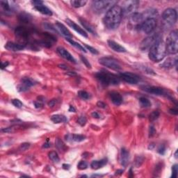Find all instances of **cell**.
<instances>
[{"mask_svg": "<svg viewBox=\"0 0 178 178\" xmlns=\"http://www.w3.org/2000/svg\"><path fill=\"white\" fill-rule=\"evenodd\" d=\"M123 17V8L119 5H114L106 12L104 20V26L110 30L116 29L119 27Z\"/></svg>", "mask_w": 178, "mask_h": 178, "instance_id": "1", "label": "cell"}, {"mask_svg": "<svg viewBox=\"0 0 178 178\" xmlns=\"http://www.w3.org/2000/svg\"><path fill=\"white\" fill-rule=\"evenodd\" d=\"M166 44L162 40L157 42L149 50V59L153 62H159L162 61L166 54Z\"/></svg>", "mask_w": 178, "mask_h": 178, "instance_id": "2", "label": "cell"}, {"mask_svg": "<svg viewBox=\"0 0 178 178\" xmlns=\"http://www.w3.org/2000/svg\"><path fill=\"white\" fill-rule=\"evenodd\" d=\"M95 77L102 84L105 86H116L120 84V78L107 71H100L95 74Z\"/></svg>", "mask_w": 178, "mask_h": 178, "instance_id": "3", "label": "cell"}, {"mask_svg": "<svg viewBox=\"0 0 178 178\" xmlns=\"http://www.w3.org/2000/svg\"><path fill=\"white\" fill-rule=\"evenodd\" d=\"M166 52L170 54H176L178 52V34L177 30H173L169 33L166 42Z\"/></svg>", "mask_w": 178, "mask_h": 178, "instance_id": "4", "label": "cell"}, {"mask_svg": "<svg viewBox=\"0 0 178 178\" xmlns=\"http://www.w3.org/2000/svg\"><path fill=\"white\" fill-rule=\"evenodd\" d=\"M31 33V30L23 26L16 27V29H15V34H16L17 38L18 39L20 43L25 45H26V44L28 43L29 38Z\"/></svg>", "mask_w": 178, "mask_h": 178, "instance_id": "5", "label": "cell"}, {"mask_svg": "<svg viewBox=\"0 0 178 178\" xmlns=\"http://www.w3.org/2000/svg\"><path fill=\"white\" fill-rule=\"evenodd\" d=\"M162 20L168 26H173L177 21V12L173 8H167L162 13Z\"/></svg>", "mask_w": 178, "mask_h": 178, "instance_id": "6", "label": "cell"}, {"mask_svg": "<svg viewBox=\"0 0 178 178\" xmlns=\"http://www.w3.org/2000/svg\"><path fill=\"white\" fill-rule=\"evenodd\" d=\"M143 33L146 34H150L155 30L157 27V20L155 18H147L137 26Z\"/></svg>", "mask_w": 178, "mask_h": 178, "instance_id": "7", "label": "cell"}, {"mask_svg": "<svg viewBox=\"0 0 178 178\" xmlns=\"http://www.w3.org/2000/svg\"><path fill=\"white\" fill-rule=\"evenodd\" d=\"M117 3L116 1H93L92 2V7L94 11L98 13H102L108 8L112 7L113 6L116 5Z\"/></svg>", "mask_w": 178, "mask_h": 178, "instance_id": "8", "label": "cell"}, {"mask_svg": "<svg viewBox=\"0 0 178 178\" xmlns=\"http://www.w3.org/2000/svg\"><path fill=\"white\" fill-rule=\"evenodd\" d=\"M99 63L101 65L114 70H120L122 69L119 62L116 59L111 58V57H102V58L99 59Z\"/></svg>", "mask_w": 178, "mask_h": 178, "instance_id": "9", "label": "cell"}, {"mask_svg": "<svg viewBox=\"0 0 178 178\" xmlns=\"http://www.w3.org/2000/svg\"><path fill=\"white\" fill-rule=\"evenodd\" d=\"M161 37L159 36V34H153L150 36L147 37L146 38H145L142 41V43H140V48L141 50H150V47L152 45H155L157 42L161 40Z\"/></svg>", "mask_w": 178, "mask_h": 178, "instance_id": "10", "label": "cell"}, {"mask_svg": "<svg viewBox=\"0 0 178 178\" xmlns=\"http://www.w3.org/2000/svg\"><path fill=\"white\" fill-rule=\"evenodd\" d=\"M138 5H139V1H136V0L125 1L124 4V9H123V12L124 11L127 15L131 16L132 14L136 12Z\"/></svg>", "mask_w": 178, "mask_h": 178, "instance_id": "11", "label": "cell"}, {"mask_svg": "<svg viewBox=\"0 0 178 178\" xmlns=\"http://www.w3.org/2000/svg\"><path fill=\"white\" fill-rule=\"evenodd\" d=\"M33 85H35V81L33 79L29 77H24L18 86V91L19 92H26Z\"/></svg>", "mask_w": 178, "mask_h": 178, "instance_id": "12", "label": "cell"}, {"mask_svg": "<svg viewBox=\"0 0 178 178\" xmlns=\"http://www.w3.org/2000/svg\"><path fill=\"white\" fill-rule=\"evenodd\" d=\"M120 78H121L125 82L130 84H136L139 81V77L136 74L132 72H122L120 74Z\"/></svg>", "mask_w": 178, "mask_h": 178, "instance_id": "13", "label": "cell"}, {"mask_svg": "<svg viewBox=\"0 0 178 178\" xmlns=\"http://www.w3.org/2000/svg\"><path fill=\"white\" fill-rule=\"evenodd\" d=\"M31 3L34 6V8L38 12L45 16H52V11L49 8H47L45 5L43 4V1H32Z\"/></svg>", "mask_w": 178, "mask_h": 178, "instance_id": "14", "label": "cell"}, {"mask_svg": "<svg viewBox=\"0 0 178 178\" xmlns=\"http://www.w3.org/2000/svg\"><path fill=\"white\" fill-rule=\"evenodd\" d=\"M141 89L143 91L148 93L155 95H164L166 94V92L162 88L158 87V86H142Z\"/></svg>", "mask_w": 178, "mask_h": 178, "instance_id": "15", "label": "cell"}, {"mask_svg": "<svg viewBox=\"0 0 178 178\" xmlns=\"http://www.w3.org/2000/svg\"><path fill=\"white\" fill-rule=\"evenodd\" d=\"M57 51L59 55L63 59H66V60H68V61L73 63H77L76 59H74L72 56V54H71L68 51L66 50L65 48H63V47H59L57 49Z\"/></svg>", "mask_w": 178, "mask_h": 178, "instance_id": "16", "label": "cell"}, {"mask_svg": "<svg viewBox=\"0 0 178 178\" xmlns=\"http://www.w3.org/2000/svg\"><path fill=\"white\" fill-rule=\"evenodd\" d=\"M65 22L66 23L68 24V25L70 26L71 28L72 29L74 30L76 32H77L79 34H80L81 35H82V36L85 37V38H88V34L87 33L84 31L83 29H81L80 27L78 26V25L76 24L74 22L72 21V20H70V19H66L65 20Z\"/></svg>", "mask_w": 178, "mask_h": 178, "instance_id": "17", "label": "cell"}, {"mask_svg": "<svg viewBox=\"0 0 178 178\" xmlns=\"http://www.w3.org/2000/svg\"><path fill=\"white\" fill-rule=\"evenodd\" d=\"M26 45H23L21 43H16L13 42H8L5 45V48L6 50L12 51V52H17V51H21L25 48Z\"/></svg>", "mask_w": 178, "mask_h": 178, "instance_id": "18", "label": "cell"}, {"mask_svg": "<svg viewBox=\"0 0 178 178\" xmlns=\"http://www.w3.org/2000/svg\"><path fill=\"white\" fill-rule=\"evenodd\" d=\"M130 162V152L127 149L122 148L120 152V163L124 167H127Z\"/></svg>", "mask_w": 178, "mask_h": 178, "instance_id": "19", "label": "cell"}, {"mask_svg": "<svg viewBox=\"0 0 178 178\" xmlns=\"http://www.w3.org/2000/svg\"><path fill=\"white\" fill-rule=\"evenodd\" d=\"M144 20H144L143 16L142 13L136 12V13L132 14L131 16H130V23L134 24V25H137V26H138V25H140V24L143 23Z\"/></svg>", "mask_w": 178, "mask_h": 178, "instance_id": "20", "label": "cell"}, {"mask_svg": "<svg viewBox=\"0 0 178 178\" xmlns=\"http://www.w3.org/2000/svg\"><path fill=\"white\" fill-rule=\"evenodd\" d=\"M107 43L108 47H109L111 49H112L113 51H115V52H119V53H124V52H127L126 49H125L124 47L121 46L120 44L113 41V40H108L107 41Z\"/></svg>", "mask_w": 178, "mask_h": 178, "instance_id": "21", "label": "cell"}, {"mask_svg": "<svg viewBox=\"0 0 178 178\" xmlns=\"http://www.w3.org/2000/svg\"><path fill=\"white\" fill-rule=\"evenodd\" d=\"M109 97L111 102H112L115 105L119 106V105L123 103V97H122V95L119 93L112 91V92L109 93Z\"/></svg>", "mask_w": 178, "mask_h": 178, "instance_id": "22", "label": "cell"}, {"mask_svg": "<svg viewBox=\"0 0 178 178\" xmlns=\"http://www.w3.org/2000/svg\"><path fill=\"white\" fill-rule=\"evenodd\" d=\"M56 26H57L59 31H60V33H61L63 35H64L65 38H72V33H71V32L69 31L67 28H66V27L63 25V24L59 23V22H57V23H56Z\"/></svg>", "mask_w": 178, "mask_h": 178, "instance_id": "23", "label": "cell"}, {"mask_svg": "<svg viewBox=\"0 0 178 178\" xmlns=\"http://www.w3.org/2000/svg\"><path fill=\"white\" fill-rule=\"evenodd\" d=\"M175 66L177 68V58H168L166 61H164L162 64H161V67L164 68H171L173 66Z\"/></svg>", "mask_w": 178, "mask_h": 178, "instance_id": "24", "label": "cell"}, {"mask_svg": "<svg viewBox=\"0 0 178 178\" xmlns=\"http://www.w3.org/2000/svg\"><path fill=\"white\" fill-rule=\"evenodd\" d=\"M106 164H107V159L93 161L92 163L91 164V167L93 169H95V170H98V169L101 168L104 166Z\"/></svg>", "mask_w": 178, "mask_h": 178, "instance_id": "25", "label": "cell"}, {"mask_svg": "<svg viewBox=\"0 0 178 178\" xmlns=\"http://www.w3.org/2000/svg\"><path fill=\"white\" fill-rule=\"evenodd\" d=\"M79 21H80L81 25H82V26L84 27L88 31H89L90 33H92V34L93 35L96 34V31H95V28L89 23V22L86 21L85 19H83V18H79Z\"/></svg>", "mask_w": 178, "mask_h": 178, "instance_id": "26", "label": "cell"}, {"mask_svg": "<svg viewBox=\"0 0 178 178\" xmlns=\"http://www.w3.org/2000/svg\"><path fill=\"white\" fill-rule=\"evenodd\" d=\"M65 138L66 140H68L71 139L75 142H81L85 140L86 136L81 134H69L68 136H65Z\"/></svg>", "mask_w": 178, "mask_h": 178, "instance_id": "27", "label": "cell"}, {"mask_svg": "<svg viewBox=\"0 0 178 178\" xmlns=\"http://www.w3.org/2000/svg\"><path fill=\"white\" fill-rule=\"evenodd\" d=\"M51 120H52V121L54 122V123H56V124H59V123H66L68 120L65 116L60 114L53 115V116L51 117Z\"/></svg>", "mask_w": 178, "mask_h": 178, "instance_id": "28", "label": "cell"}, {"mask_svg": "<svg viewBox=\"0 0 178 178\" xmlns=\"http://www.w3.org/2000/svg\"><path fill=\"white\" fill-rule=\"evenodd\" d=\"M31 16H30L29 14L28 13H25V12H23V13H21L18 16V20L20 23H29L31 21Z\"/></svg>", "mask_w": 178, "mask_h": 178, "instance_id": "29", "label": "cell"}, {"mask_svg": "<svg viewBox=\"0 0 178 178\" xmlns=\"http://www.w3.org/2000/svg\"><path fill=\"white\" fill-rule=\"evenodd\" d=\"M0 4H1V8L4 9V11L6 13H12L13 11H14V7L13 6H11L10 5V3L7 1H0Z\"/></svg>", "mask_w": 178, "mask_h": 178, "instance_id": "30", "label": "cell"}, {"mask_svg": "<svg viewBox=\"0 0 178 178\" xmlns=\"http://www.w3.org/2000/svg\"><path fill=\"white\" fill-rule=\"evenodd\" d=\"M55 145L57 148L58 149L60 152H64L67 150V147L65 146V143H64L60 138H57V139H56Z\"/></svg>", "mask_w": 178, "mask_h": 178, "instance_id": "31", "label": "cell"}, {"mask_svg": "<svg viewBox=\"0 0 178 178\" xmlns=\"http://www.w3.org/2000/svg\"><path fill=\"white\" fill-rule=\"evenodd\" d=\"M87 3L86 0H72L70 1V4L74 8H80L84 6Z\"/></svg>", "mask_w": 178, "mask_h": 178, "instance_id": "32", "label": "cell"}, {"mask_svg": "<svg viewBox=\"0 0 178 178\" xmlns=\"http://www.w3.org/2000/svg\"><path fill=\"white\" fill-rule=\"evenodd\" d=\"M65 39L68 42H69V43H70L71 45H72V46H74V47H75V48L78 49L79 50L82 51V52H86L85 48H84V47L81 46V45L79 43H77V42L74 41L73 40H72V39H70V38H65Z\"/></svg>", "mask_w": 178, "mask_h": 178, "instance_id": "33", "label": "cell"}, {"mask_svg": "<svg viewBox=\"0 0 178 178\" xmlns=\"http://www.w3.org/2000/svg\"><path fill=\"white\" fill-rule=\"evenodd\" d=\"M139 102H140V106H141L142 107L147 108V107L151 106V104H152L151 102H150V101L146 98H145V97L140 98Z\"/></svg>", "mask_w": 178, "mask_h": 178, "instance_id": "34", "label": "cell"}, {"mask_svg": "<svg viewBox=\"0 0 178 178\" xmlns=\"http://www.w3.org/2000/svg\"><path fill=\"white\" fill-rule=\"evenodd\" d=\"M48 156L49 158L50 159V160H52V162L54 163H59V161H60L58 154L55 151H51L50 152H49Z\"/></svg>", "mask_w": 178, "mask_h": 178, "instance_id": "35", "label": "cell"}, {"mask_svg": "<svg viewBox=\"0 0 178 178\" xmlns=\"http://www.w3.org/2000/svg\"><path fill=\"white\" fill-rule=\"evenodd\" d=\"M139 68L141 70H143L144 72H145V73H147V74H153V75H155V72H154V70H152L151 68H150L147 67V66H145V65H138V69H139Z\"/></svg>", "mask_w": 178, "mask_h": 178, "instance_id": "36", "label": "cell"}, {"mask_svg": "<svg viewBox=\"0 0 178 178\" xmlns=\"http://www.w3.org/2000/svg\"><path fill=\"white\" fill-rule=\"evenodd\" d=\"M159 116H160V113L159 111H154L149 115V120L150 122H153L158 119Z\"/></svg>", "mask_w": 178, "mask_h": 178, "instance_id": "37", "label": "cell"}, {"mask_svg": "<svg viewBox=\"0 0 178 178\" xmlns=\"http://www.w3.org/2000/svg\"><path fill=\"white\" fill-rule=\"evenodd\" d=\"M78 96L83 100H89L91 98V95L85 91H79L77 93Z\"/></svg>", "mask_w": 178, "mask_h": 178, "instance_id": "38", "label": "cell"}, {"mask_svg": "<svg viewBox=\"0 0 178 178\" xmlns=\"http://www.w3.org/2000/svg\"><path fill=\"white\" fill-rule=\"evenodd\" d=\"M87 167L88 164L85 161H80L79 164H77V168L79 170H85V169L87 168Z\"/></svg>", "mask_w": 178, "mask_h": 178, "instance_id": "39", "label": "cell"}, {"mask_svg": "<svg viewBox=\"0 0 178 178\" xmlns=\"http://www.w3.org/2000/svg\"><path fill=\"white\" fill-rule=\"evenodd\" d=\"M12 104H13V105H14L17 108H22L23 106V102H22L20 100L18 99H13L11 101Z\"/></svg>", "mask_w": 178, "mask_h": 178, "instance_id": "40", "label": "cell"}, {"mask_svg": "<svg viewBox=\"0 0 178 178\" xmlns=\"http://www.w3.org/2000/svg\"><path fill=\"white\" fill-rule=\"evenodd\" d=\"M144 161V158L143 157H140V156H138V157H136V159L135 160V166L136 167L138 168L139 166H140V165H141L142 164H143Z\"/></svg>", "mask_w": 178, "mask_h": 178, "instance_id": "41", "label": "cell"}, {"mask_svg": "<svg viewBox=\"0 0 178 178\" xmlns=\"http://www.w3.org/2000/svg\"><path fill=\"white\" fill-rule=\"evenodd\" d=\"M80 59H81V61H82L83 63H84V65L86 66V68H89V69L91 68V63H90L89 61H88V59H86V57H84V56H82V55H80Z\"/></svg>", "mask_w": 178, "mask_h": 178, "instance_id": "42", "label": "cell"}, {"mask_svg": "<svg viewBox=\"0 0 178 178\" xmlns=\"http://www.w3.org/2000/svg\"><path fill=\"white\" fill-rule=\"evenodd\" d=\"M86 122H87V119H86V117L84 116H81L80 117H79L77 120V123H79L81 126H84V125H86Z\"/></svg>", "mask_w": 178, "mask_h": 178, "instance_id": "43", "label": "cell"}, {"mask_svg": "<svg viewBox=\"0 0 178 178\" xmlns=\"http://www.w3.org/2000/svg\"><path fill=\"white\" fill-rule=\"evenodd\" d=\"M177 172H178V166L177 164H175L172 167V177L175 178L177 176Z\"/></svg>", "mask_w": 178, "mask_h": 178, "instance_id": "44", "label": "cell"}, {"mask_svg": "<svg viewBox=\"0 0 178 178\" xmlns=\"http://www.w3.org/2000/svg\"><path fill=\"white\" fill-rule=\"evenodd\" d=\"M84 46H85L86 48L87 49V50H89L90 52H91L92 54H98V53H99V52H98V51L96 50V49L93 48V47L90 46V45H86V44H84Z\"/></svg>", "mask_w": 178, "mask_h": 178, "instance_id": "45", "label": "cell"}, {"mask_svg": "<svg viewBox=\"0 0 178 178\" xmlns=\"http://www.w3.org/2000/svg\"><path fill=\"white\" fill-rule=\"evenodd\" d=\"M166 146L164 145H160L158 147V149H157V152H158L159 154H160V155H164L166 152Z\"/></svg>", "mask_w": 178, "mask_h": 178, "instance_id": "46", "label": "cell"}, {"mask_svg": "<svg viewBox=\"0 0 178 178\" xmlns=\"http://www.w3.org/2000/svg\"><path fill=\"white\" fill-rule=\"evenodd\" d=\"M29 147H30V143H24L23 144H21V145H20V150H23V151H25V150H27V149L29 148Z\"/></svg>", "mask_w": 178, "mask_h": 178, "instance_id": "47", "label": "cell"}, {"mask_svg": "<svg viewBox=\"0 0 178 178\" xmlns=\"http://www.w3.org/2000/svg\"><path fill=\"white\" fill-rule=\"evenodd\" d=\"M156 134V130L153 126L150 127V130H149V136L152 137L153 136Z\"/></svg>", "mask_w": 178, "mask_h": 178, "instance_id": "48", "label": "cell"}, {"mask_svg": "<svg viewBox=\"0 0 178 178\" xmlns=\"http://www.w3.org/2000/svg\"><path fill=\"white\" fill-rule=\"evenodd\" d=\"M34 106L36 108H40L43 106V103L40 100L34 102Z\"/></svg>", "mask_w": 178, "mask_h": 178, "instance_id": "49", "label": "cell"}, {"mask_svg": "<svg viewBox=\"0 0 178 178\" xmlns=\"http://www.w3.org/2000/svg\"><path fill=\"white\" fill-rule=\"evenodd\" d=\"M97 106H98V107H99V108H106V104H105V103L103 102H102V101H99V102H98V103H97Z\"/></svg>", "mask_w": 178, "mask_h": 178, "instance_id": "50", "label": "cell"}, {"mask_svg": "<svg viewBox=\"0 0 178 178\" xmlns=\"http://www.w3.org/2000/svg\"><path fill=\"white\" fill-rule=\"evenodd\" d=\"M56 103H57V100H50L48 102V105L50 107H53V106H55Z\"/></svg>", "mask_w": 178, "mask_h": 178, "instance_id": "51", "label": "cell"}, {"mask_svg": "<svg viewBox=\"0 0 178 178\" xmlns=\"http://www.w3.org/2000/svg\"><path fill=\"white\" fill-rule=\"evenodd\" d=\"M170 113H172L173 115H177L178 113V111L177 109V108H171V109H170Z\"/></svg>", "mask_w": 178, "mask_h": 178, "instance_id": "52", "label": "cell"}, {"mask_svg": "<svg viewBox=\"0 0 178 178\" xmlns=\"http://www.w3.org/2000/svg\"><path fill=\"white\" fill-rule=\"evenodd\" d=\"M91 116H92L93 118H100V114L98 112H96V111H94V112H93L91 113Z\"/></svg>", "mask_w": 178, "mask_h": 178, "instance_id": "53", "label": "cell"}, {"mask_svg": "<svg viewBox=\"0 0 178 178\" xmlns=\"http://www.w3.org/2000/svg\"><path fill=\"white\" fill-rule=\"evenodd\" d=\"M8 64H9V63L7 62V61H6V62L2 61V62H1V68H2V69L5 68L6 67H7V66L8 65Z\"/></svg>", "mask_w": 178, "mask_h": 178, "instance_id": "54", "label": "cell"}, {"mask_svg": "<svg viewBox=\"0 0 178 178\" xmlns=\"http://www.w3.org/2000/svg\"><path fill=\"white\" fill-rule=\"evenodd\" d=\"M51 146H52V145H51V143H48V142H47V143H45L43 144V148H47V147H50Z\"/></svg>", "mask_w": 178, "mask_h": 178, "instance_id": "55", "label": "cell"}, {"mask_svg": "<svg viewBox=\"0 0 178 178\" xmlns=\"http://www.w3.org/2000/svg\"><path fill=\"white\" fill-rule=\"evenodd\" d=\"M59 67L60 68L63 69V70H68V67L65 65H64V64H60V65H59Z\"/></svg>", "mask_w": 178, "mask_h": 178, "instance_id": "56", "label": "cell"}, {"mask_svg": "<svg viewBox=\"0 0 178 178\" xmlns=\"http://www.w3.org/2000/svg\"><path fill=\"white\" fill-rule=\"evenodd\" d=\"M69 111H70V112H75L76 109L74 108L73 106H70V108H69Z\"/></svg>", "mask_w": 178, "mask_h": 178, "instance_id": "57", "label": "cell"}, {"mask_svg": "<svg viewBox=\"0 0 178 178\" xmlns=\"http://www.w3.org/2000/svg\"><path fill=\"white\" fill-rule=\"evenodd\" d=\"M63 167L64 169L68 170V169L70 168V165H68V164H63Z\"/></svg>", "mask_w": 178, "mask_h": 178, "instance_id": "58", "label": "cell"}, {"mask_svg": "<svg viewBox=\"0 0 178 178\" xmlns=\"http://www.w3.org/2000/svg\"><path fill=\"white\" fill-rule=\"evenodd\" d=\"M66 74H68V75H70V76H75L76 73L74 72H67Z\"/></svg>", "mask_w": 178, "mask_h": 178, "instance_id": "59", "label": "cell"}, {"mask_svg": "<svg viewBox=\"0 0 178 178\" xmlns=\"http://www.w3.org/2000/svg\"><path fill=\"white\" fill-rule=\"evenodd\" d=\"M123 170H116V175H121V174H123Z\"/></svg>", "mask_w": 178, "mask_h": 178, "instance_id": "60", "label": "cell"}, {"mask_svg": "<svg viewBox=\"0 0 178 178\" xmlns=\"http://www.w3.org/2000/svg\"><path fill=\"white\" fill-rule=\"evenodd\" d=\"M133 176H134V175H132V169L131 168L130 170V177H133Z\"/></svg>", "mask_w": 178, "mask_h": 178, "instance_id": "61", "label": "cell"}, {"mask_svg": "<svg viewBox=\"0 0 178 178\" xmlns=\"http://www.w3.org/2000/svg\"><path fill=\"white\" fill-rule=\"evenodd\" d=\"M177 151H176V152H175V158H177Z\"/></svg>", "mask_w": 178, "mask_h": 178, "instance_id": "62", "label": "cell"}]
</instances>
